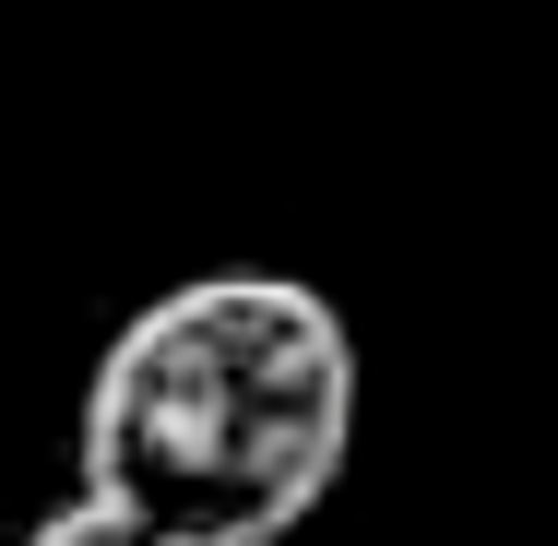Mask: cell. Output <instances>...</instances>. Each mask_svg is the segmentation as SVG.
Here are the masks:
<instances>
[{"instance_id":"2","label":"cell","mask_w":558,"mask_h":546,"mask_svg":"<svg viewBox=\"0 0 558 546\" xmlns=\"http://www.w3.org/2000/svg\"><path fill=\"white\" fill-rule=\"evenodd\" d=\"M12 546H167V535H155V523H131V511H108V499H84V487H72L60 511H36V523H24V535H12Z\"/></svg>"},{"instance_id":"1","label":"cell","mask_w":558,"mask_h":546,"mask_svg":"<svg viewBox=\"0 0 558 546\" xmlns=\"http://www.w3.org/2000/svg\"><path fill=\"white\" fill-rule=\"evenodd\" d=\"M356 332L310 274L215 262L108 332L72 475L167 546H286L356 451Z\"/></svg>"}]
</instances>
